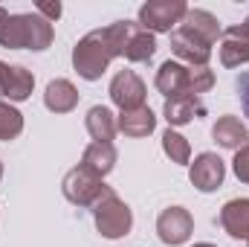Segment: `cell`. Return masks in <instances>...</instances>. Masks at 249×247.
Returning <instances> with one entry per match:
<instances>
[{
  "instance_id": "6da1fadb",
  "label": "cell",
  "mask_w": 249,
  "mask_h": 247,
  "mask_svg": "<svg viewBox=\"0 0 249 247\" xmlns=\"http://www.w3.org/2000/svg\"><path fill=\"white\" fill-rule=\"evenodd\" d=\"M136 21H116L105 29H93L87 32L75 50H72V67L81 79L87 82H96L102 79V73L107 70V64L113 62L116 56H124V44H127V35L133 32Z\"/></svg>"
},
{
  "instance_id": "7a4b0ae2",
  "label": "cell",
  "mask_w": 249,
  "mask_h": 247,
  "mask_svg": "<svg viewBox=\"0 0 249 247\" xmlns=\"http://www.w3.org/2000/svg\"><path fill=\"white\" fill-rule=\"evenodd\" d=\"M53 38H55L53 23L32 12L9 15V21L0 26V47L6 50H47Z\"/></svg>"
},
{
  "instance_id": "3957f363",
  "label": "cell",
  "mask_w": 249,
  "mask_h": 247,
  "mask_svg": "<svg viewBox=\"0 0 249 247\" xmlns=\"http://www.w3.org/2000/svg\"><path fill=\"white\" fill-rule=\"evenodd\" d=\"M93 221L105 239H122L133 227V212L113 189H107L93 206Z\"/></svg>"
},
{
  "instance_id": "277c9868",
  "label": "cell",
  "mask_w": 249,
  "mask_h": 247,
  "mask_svg": "<svg viewBox=\"0 0 249 247\" xmlns=\"http://www.w3.org/2000/svg\"><path fill=\"white\" fill-rule=\"evenodd\" d=\"M188 15V6L183 0H151L139 6V26L154 32H171L177 23H183Z\"/></svg>"
},
{
  "instance_id": "5b68a950",
  "label": "cell",
  "mask_w": 249,
  "mask_h": 247,
  "mask_svg": "<svg viewBox=\"0 0 249 247\" xmlns=\"http://www.w3.org/2000/svg\"><path fill=\"white\" fill-rule=\"evenodd\" d=\"M61 189H64V198H67L70 204H75V206H96V201H99L110 186H105L102 178L93 175L90 169L75 166V169L67 172Z\"/></svg>"
},
{
  "instance_id": "8992f818",
  "label": "cell",
  "mask_w": 249,
  "mask_h": 247,
  "mask_svg": "<svg viewBox=\"0 0 249 247\" xmlns=\"http://www.w3.org/2000/svg\"><path fill=\"white\" fill-rule=\"evenodd\" d=\"M145 82L133 73V70H119L110 82V99L113 105H119L122 111H133V108H142L145 105Z\"/></svg>"
},
{
  "instance_id": "52a82bcc",
  "label": "cell",
  "mask_w": 249,
  "mask_h": 247,
  "mask_svg": "<svg viewBox=\"0 0 249 247\" xmlns=\"http://www.w3.org/2000/svg\"><path fill=\"white\" fill-rule=\"evenodd\" d=\"M191 230H194V218H191V212H188L186 206H168V209H162V215L157 218L160 242H165V245H171V247L188 242Z\"/></svg>"
},
{
  "instance_id": "ba28073f",
  "label": "cell",
  "mask_w": 249,
  "mask_h": 247,
  "mask_svg": "<svg viewBox=\"0 0 249 247\" xmlns=\"http://www.w3.org/2000/svg\"><path fill=\"white\" fill-rule=\"evenodd\" d=\"M171 50L177 59L188 62L191 67H209V59H212V44H206L200 35H194L186 26L171 32Z\"/></svg>"
},
{
  "instance_id": "9c48e42d",
  "label": "cell",
  "mask_w": 249,
  "mask_h": 247,
  "mask_svg": "<svg viewBox=\"0 0 249 247\" xmlns=\"http://www.w3.org/2000/svg\"><path fill=\"white\" fill-rule=\"evenodd\" d=\"M32 90H35V76L26 67L0 62V96H6L9 102H23L32 96Z\"/></svg>"
},
{
  "instance_id": "30bf717a",
  "label": "cell",
  "mask_w": 249,
  "mask_h": 247,
  "mask_svg": "<svg viewBox=\"0 0 249 247\" xmlns=\"http://www.w3.org/2000/svg\"><path fill=\"white\" fill-rule=\"evenodd\" d=\"M188 178H191L194 189H200V192H214L217 186L223 184V178H226V166H223V160H220L217 154L206 151V154H200V157L191 163Z\"/></svg>"
},
{
  "instance_id": "8fae6325",
  "label": "cell",
  "mask_w": 249,
  "mask_h": 247,
  "mask_svg": "<svg viewBox=\"0 0 249 247\" xmlns=\"http://www.w3.org/2000/svg\"><path fill=\"white\" fill-rule=\"evenodd\" d=\"M157 90L168 99L191 96V67L180 62H165L157 70Z\"/></svg>"
},
{
  "instance_id": "7c38bea8",
  "label": "cell",
  "mask_w": 249,
  "mask_h": 247,
  "mask_svg": "<svg viewBox=\"0 0 249 247\" xmlns=\"http://www.w3.org/2000/svg\"><path fill=\"white\" fill-rule=\"evenodd\" d=\"M220 64L223 67L249 64V29L244 23L223 29V38H220Z\"/></svg>"
},
{
  "instance_id": "4fadbf2b",
  "label": "cell",
  "mask_w": 249,
  "mask_h": 247,
  "mask_svg": "<svg viewBox=\"0 0 249 247\" xmlns=\"http://www.w3.org/2000/svg\"><path fill=\"white\" fill-rule=\"evenodd\" d=\"M220 227L232 239L249 242V198H232L220 209Z\"/></svg>"
},
{
  "instance_id": "5bb4252c",
  "label": "cell",
  "mask_w": 249,
  "mask_h": 247,
  "mask_svg": "<svg viewBox=\"0 0 249 247\" xmlns=\"http://www.w3.org/2000/svg\"><path fill=\"white\" fill-rule=\"evenodd\" d=\"M162 114L168 125H186L197 117H206V105L200 102V96H174V99H165Z\"/></svg>"
},
{
  "instance_id": "9a60e30c",
  "label": "cell",
  "mask_w": 249,
  "mask_h": 247,
  "mask_svg": "<svg viewBox=\"0 0 249 247\" xmlns=\"http://www.w3.org/2000/svg\"><path fill=\"white\" fill-rule=\"evenodd\" d=\"M78 166H84V169H90L93 175L105 178V175L116 166V148H113V143H90V145L84 148Z\"/></svg>"
},
{
  "instance_id": "2e32d148",
  "label": "cell",
  "mask_w": 249,
  "mask_h": 247,
  "mask_svg": "<svg viewBox=\"0 0 249 247\" xmlns=\"http://www.w3.org/2000/svg\"><path fill=\"white\" fill-rule=\"evenodd\" d=\"M44 105H47L53 114H70V111L78 105V90L72 87V82H67V79H55V82L47 84Z\"/></svg>"
},
{
  "instance_id": "e0dca14e",
  "label": "cell",
  "mask_w": 249,
  "mask_h": 247,
  "mask_svg": "<svg viewBox=\"0 0 249 247\" xmlns=\"http://www.w3.org/2000/svg\"><path fill=\"white\" fill-rule=\"evenodd\" d=\"M116 125H119V131L124 137H148L157 128V117L148 105H142V108H133V111H122Z\"/></svg>"
},
{
  "instance_id": "ac0fdd59",
  "label": "cell",
  "mask_w": 249,
  "mask_h": 247,
  "mask_svg": "<svg viewBox=\"0 0 249 247\" xmlns=\"http://www.w3.org/2000/svg\"><path fill=\"white\" fill-rule=\"evenodd\" d=\"M212 137L217 140V145H223V148H235V151H238V148L249 140L247 125L241 123L238 117H232V114H226V117H220V120L214 123Z\"/></svg>"
},
{
  "instance_id": "d6986e66",
  "label": "cell",
  "mask_w": 249,
  "mask_h": 247,
  "mask_svg": "<svg viewBox=\"0 0 249 247\" xmlns=\"http://www.w3.org/2000/svg\"><path fill=\"white\" fill-rule=\"evenodd\" d=\"M87 131L93 137V143H110L119 131V125L113 120V111L105 105H96L87 111Z\"/></svg>"
},
{
  "instance_id": "ffe728a7",
  "label": "cell",
  "mask_w": 249,
  "mask_h": 247,
  "mask_svg": "<svg viewBox=\"0 0 249 247\" xmlns=\"http://www.w3.org/2000/svg\"><path fill=\"white\" fill-rule=\"evenodd\" d=\"M183 26L191 29L194 35H200L206 44H212L214 47V41H217V35H220V23H217V18L212 15V12H206V9H188V15L183 18Z\"/></svg>"
},
{
  "instance_id": "44dd1931",
  "label": "cell",
  "mask_w": 249,
  "mask_h": 247,
  "mask_svg": "<svg viewBox=\"0 0 249 247\" xmlns=\"http://www.w3.org/2000/svg\"><path fill=\"white\" fill-rule=\"evenodd\" d=\"M154 53H157L154 35H151L148 29H142L139 21H136L133 32L127 35V44H124V59H127V62H151Z\"/></svg>"
},
{
  "instance_id": "7402d4cb",
  "label": "cell",
  "mask_w": 249,
  "mask_h": 247,
  "mask_svg": "<svg viewBox=\"0 0 249 247\" xmlns=\"http://www.w3.org/2000/svg\"><path fill=\"white\" fill-rule=\"evenodd\" d=\"M162 151L171 157V163H188V160H191V145H188V140L183 134L171 131V128L162 134Z\"/></svg>"
},
{
  "instance_id": "603a6c76",
  "label": "cell",
  "mask_w": 249,
  "mask_h": 247,
  "mask_svg": "<svg viewBox=\"0 0 249 247\" xmlns=\"http://www.w3.org/2000/svg\"><path fill=\"white\" fill-rule=\"evenodd\" d=\"M23 131V117H20V111L18 108H12V105H6V102H0V140H15L18 134Z\"/></svg>"
},
{
  "instance_id": "cb8c5ba5",
  "label": "cell",
  "mask_w": 249,
  "mask_h": 247,
  "mask_svg": "<svg viewBox=\"0 0 249 247\" xmlns=\"http://www.w3.org/2000/svg\"><path fill=\"white\" fill-rule=\"evenodd\" d=\"M214 87V73L209 67H191V96H200Z\"/></svg>"
},
{
  "instance_id": "d4e9b609",
  "label": "cell",
  "mask_w": 249,
  "mask_h": 247,
  "mask_svg": "<svg viewBox=\"0 0 249 247\" xmlns=\"http://www.w3.org/2000/svg\"><path fill=\"white\" fill-rule=\"evenodd\" d=\"M232 169H235V178L241 184H249V140L235 151V160H232Z\"/></svg>"
},
{
  "instance_id": "484cf974",
  "label": "cell",
  "mask_w": 249,
  "mask_h": 247,
  "mask_svg": "<svg viewBox=\"0 0 249 247\" xmlns=\"http://www.w3.org/2000/svg\"><path fill=\"white\" fill-rule=\"evenodd\" d=\"M235 87H238V96H241V108H244V117H249V73H241V76H238Z\"/></svg>"
},
{
  "instance_id": "4316f807",
  "label": "cell",
  "mask_w": 249,
  "mask_h": 247,
  "mask_svg": "<svg viewBox=\"0 0 249 247\" xmlns=\"http://www.w3.org/2000/svg\"><path fill=\"white\" fill-rule=\"evenodd\" d=\"M35 9H38L41 15H47V18H53V21H55V18L61 15V6H58V3H38Z\"/></svg>"
},
{
  "instance_id": "83f0119b",
  "label": "cell",
  "mask_w": 249,
  "mask_h": 247,
  "mask_svg": "<svg viewBox=\"0 0 249 247\" xmlns=\"http://www.w3.org/2000/svg\"><path fill=\"white\" fill-rule=\"evenodd\" d=\"M6 21H9V12H6V9H3V6H0V26H3V23H6Z\"/></svg>"
},
{
  "instance_id": "f1b7e54d",
  "label": "cell",
  "mask_w": 249,
  "mask_h": 247,
  "mask_svg": "<svg viewBox=\"0 0 249 247\" xmlns=\"http://www.w3.org/2000/svg\"><path fill=\"white\" fill-rule=\"evenodd\" d=\"M194 247H214V245H209V242H203V245H194Z\"/></svg>"
},
{
  "instance_id": "f546056e",
  "label": "cell",
  "mask_w": 249,
  "mask_h": 247,
  "mask_svg": "<svg viewBox=\"0 0 249 247\" xmlns=\"http://www.w3.org/2000/svg\"><path fill=\"white\" fill-rule=\"evenodd\" d=\"M0 178H3V163H0Z\"/></svg>"
},
{
  "instance_id": "4dcf8cb0",
  "label": "cell",
  "mask_w": 249,
  "mask_h": 247,
  "mask_svg": "<svg viewBox=\"0 0 249 247\" xmlns=\"http://www.w3.org/2000/svg\"><path fill=\"white\" fill-rule=\"evenodd\" d=\"M244 26H247V29H249V18H247V23H244Z\"/></svg>"
}]
</instances>
